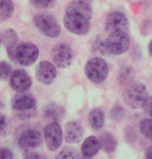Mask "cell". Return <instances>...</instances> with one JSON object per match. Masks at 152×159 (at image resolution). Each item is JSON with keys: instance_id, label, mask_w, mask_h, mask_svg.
<instances>
[{"instance_id": "cell-26", "label": "cell", "mask_w": 152, "mask_h": 159, "mask_svg": "<svg viewBox=\"0 0 152 159\" xmlns=\"http://www.w3.org/2000/svg\"><path fill=\"white\" fill-rule=\"evenodd\" d=\"M12 67L5 61H0V80L7 79L12 75Z\"/></svg>"}, {"instance_id": "cell-34", "label": "cell", "mask_w": 152, "mask_h": 159, "mask_svg": "<svg viewBox=\"0 0 152 159\" xmlns=\"http://www.w3.org/2000/svg\"><path fill=\"white\" fill-rule=\"evenodd\" d=\"M1 42H2V41H1V37H0V44H1Z\"/></svg>"}, {"instance_id": "cell-3", "label": "cell", "mask_w": 152, "mask_h": 159, "mask_svg": "<svg viewBox=\"0 0 152 159\" xmlns=\"http://www.w3.org/2000/svg\"><path fill=\"white\" fill-rule=\"evenodd\" d=\"M85 76L94 83H101L108 75V66L100 57H93L88 61L85 68Z\"/></svg>"}, {"instance_id": "cell-16", "label": "cell", "mask_w": 152, "mask_h": 159, "mask_svg": "<svg viewBox=\"0 0 152 159\" xmlns=\"http://www.w3.org/2000/svg\"><path fill=\"white\" fill-rule=\"evenodd\" d=\"M83 136L82 127L78 123L70 122L66 126V142L69 143H77Z\"/></svg>"}, {"instance_id": "cell-27", "label": "cell", "mask_w": 152, "mask_h": 159, "mask_svg": "<svg viewBox=\"0 0 152 159\" xmlns=\"http://www.w3.org/2000/svg\"><path fill=\"white\" fill-rule=\"evenodd\" d=\"M124 116V109L121 105H115L111 110V119L114 121H119L123 118Z\"/></svg>"}, {"instance_id": "cell-28", "label": "cell", "mask_w": 152, "mask_h": 159, "mask_svg": "<svg viewBox=\"0 0 152 159\" xmlns=\"http://www.w3.org/2000/svg\"><path fill=\"white\" fill-rule=\"evenodd\" d=\"M144 111L149 118L152 119V97H149L144 106Z\"/></svg>"}, {"instance_id": "cell-18", "label": "cell", "mask_w": 152, "mask_h": 159, "mask_svg": "<svg viewBox=\"0 0 152 159\" xmlns=\"http://www.w3.org/2000/svg\"><path fill=\"white\" fill-rule=\"evenodd\" d=\"M100 143L101 148L107 153H112L115 151L116 147H117V139L116 137L111 133H103L100 136Z\"/></svg>"}, {"instance_id": "cell-14", "label": "cell", "mask_w": 152, "mask_h": 159, "mask_svg": "<svg viewBox=\"0 0 152 159\" xmlns=\"http://www.w3.org/2000/svg\"><path fill=\"white\" fill-rule=\"evenodd\" d=\"M0 37H1L2 43H3L4 46L7 47L8 55H10V57L14 61L15 50H16L18 41H19L18 34H16V31H15L14 29H5L4 31L1 32Z\"/></svg>"}, {"instance_id": "cell-29", "label": "cell", "mask_w": 152, "mask_h": 159, "mask_svg": "<svg viewBox=\"0 0 152 159\" xmlns=\"http://www.w3.org/2000/svg\"><path fill=\"white\" fill-rule=\"evenodd\" d=\"M0 159H14V155L8 149H0Z\"/></svg>"}, {"instance_id": "cell-9", "label": "cell", "mask_w": 152, "mask_h": 159, "mask_svg": "<svg viewBox=\"0 0 152 159\" xmlns=\"http://www.w3.org/2000/svg\"><path fill=\"white\" fill-rule=\"evenodd\" d=\"M51 56L53 59L54 65H56L59 68H68L72 64L74 58L73 50L69 45L61 43L55 45L52 48Z\"/></svg>"}, {"instance_id": "cell-12", "label": "cell", "mask_w": 152, "mask_h": 159, "mask_svg": "<svg viewBox=\"0 0 152 159\" xmlns=\"http://www.w3.org/2000/svg\"><path fill=\"white\" fill-rule=\"evenodd\" d=\"M10 83L14 91L24 94L25 92H27L31 88L32 81L30 76L27 74V72L18 69V70H15L12 73L10 78Z\"/></svg>"}, {"instance_id": "cell-5", "label": "cell", "mask_w": 152, "mask_h": 159, "mask_svg": "<svg viewBox=\"0 0 152 159\" xmlns=\"http://www.w3.org/2000/svg\"><path fill=\"white\" fill-rule=\"evenodd\" d=\"M39 56V49L35 44L24 42L18 45L15 50L14 61L24 67L34 65Z\"/></svg>"}, {"instance_id": "cell-32", "label": "cell", "mask_w": 152, "mask_h": 159, "mask_svg": "<svg viewBox=\"0 0 152 159\" xmlns=\"http://www.w3.org/2000/svg\"><path fill=\"white\" fill-rule=\"evenodd\" d=\"M148 52H149V55L152 57V40L150 41V43L148 45Z\"/></svg>"}, {"instance_id": "cell-19", "label": "cell", "mask_w": 152, "mask_h": 159, "mask_svg": "<svg viewBox=\"0 0 152 159\" xmlns=\"http://www.w3.org/2000/svg\"><path fill=\"white\" fill-rule=\"evenodd\" d=\"M91 127L95 130H99L104 125V113L101 109H93L89 116Z\"/></svg>"}, {"instance_id": "cell-33", "label": "cell", "mask_w": 152, "mask_h": 159, "mask_svg": "<svg viewBox=\"0 0 152 159\" xmlns=\"http://www.w3.org/2000/svg\"><path fill=\"white\" fill-rule=\"evenodd\" d=\"M77 159H88V158H85V157H83V156H82V155H80V156H79V157H78V158H77Z\"/></svg>"}, {"instance_id": "cell-31", "label": "cell", "mask_w": 152, "mask_h": 159, "mask_svg": "<svg viewBox=\"0 0 152 159\" xmlns=\"http://www.w3.org/2000/svg\"><path fill=\"white\" fill-rule=\"evenodd\" d=\"M145 157H146V159H152V146H150L149 148H147V150H146Z\"/></svg>"}, {"instance_id": "cell-1", "label": "cell", "mask_w": 152, "mask_h": 159, "mask_svg": "<svg viewBox=\"0 0 152 159\" xmlns=\"http://www.w3.org/2000/svg\"><path fill=\"white\" fill-rule=\"evenodd\" d=\"M92 7L82 0H74L66 7L64 25L68 31L77 35L86 34L91 27Z\"/></svg>"}, {"instance_id": "cell-24", "label": "cell", "mask_w": 152, "mask_h": 159, "mask_svg": "<svg viewBox=\"0 0 152 159\" xmlns=\"http://www.w3.org/2000/svg\"><path fill=\"white\" fill-rule=\"evenodd\" d=\"M12 125L7 116L0 115V137H5L11 133Z\"/></svg>"}, {"instance_id": "cell-21", "label": "cell", "mask_w": 152, "mask_h": 159, "mask_svg": "<svg viewBox=\"0 0 152 159\" xmlns=\"http://www.w3.org/2000/svg\"><path fill=\"white\" fill-rule=\"evenodd\" d=\"M92 51L96 55H105L108 53L106 42L101 38H96L92 43Z\"/></svg>"}, {"instance_id": "cell-11", "label": "cell", "mask_w": 152, "mask_h": 159, "mask_svg": "<svg viewBox=\"0 0 152 159\" xmlns=\"http://www.w3.org/2000/svg\"><path fill=\"white\" fill-rule=\"evenodd\" d=\"M44 137L50 151H55L61 147L62 143V130L58 122L49 123L44 128Z\"/></svg>"}, {"instance_id": "cell-15", "label": "cell", "mask_w": 152, "mask_h": 159, "mask_svg": "<svg viewBox=\"0 0 152 159\" xmlns=\"http://www.w3.org/2000/svg\"><path fill=\"white\" fill-rule=\"evenodd\" d=\"M101 148L100 140L96 136H90L83 140L81 145V155L85 158L91 159L98 153Z\"/></svg>"}, {"instance_id": "cell-23", "label": "cell", "mask_w": 152, "mask_h": 159, "mask_svg": "<svg viewBox=\"0 0 152 159\" xmlns=\"http://www.w3.org/2000/svg\"><path fill=\"white\" fill-rule=\"evenodd\" d=\"M140 130L142 134L152 140V119H144L140 123Z\"/></svg>"}, {"instance_id": "cell-30", "label": "cell", "mask_w": 152, "mask_h": 159, "mask_svg": "<svg viewBox=\"0 0 152 159\" xmlns=\"http://www.w3.org/2000/svg\"><path fill=\"white\" fill-rule=\"evenodd\" d=\"M24 159H47L45 156L39 154L37 152H26Z\"/></svg>"}, {"instance_id": "cell-8", "label": "cell", "mask_w": 152, "mask_h": 159, "mask_svg": "<svg viewBox=\"0 0 152 159\" xmlns=\"http://www.w3.org/2000/svg\"><path fill=\"white\" fill-rule=\"evenodd\" d=\"M104 28L108 34H116V32H128L129 21L121 11H112L111 14L107 15Z\"/></svg>"}, {"instance_id": "cell-7", "label": "cell", "mask_w": 152, "mask_h": 159, "mask_svg": "<svg viewBox=\"0 0 152 159\" xmlns=\"http://www.w3.org/2000/svg\"><path fill=\"white\" fill-rule=\"evenodd\" d=\"M108 53L114 55H120L126 52L130 46V38L128 32H116L109 34L105 40Z\"/></svg>"}, {"instance_id": "cell-4", "label": "cell", "mask_w": 152, "mask_h": 159, "mask_svg": "<svg viewBox=\"0 0 152 159\" xmlns=\"http://www.w3.org/2000/svg\"><path fill=\"white\" fill-rule=\"evenodd\" d=\"M34 22L39 30L48 38H58L61 34V27L58 21L50 14H37L34 18Z\"/></svg>"}, {"instance_id": "cell-10", "label": "cell", "mask_w": 152, "mask_h": 159, "mask_svg": "<svg viewBox=\"0 0 152 159\" xmlns=\"http://www.w3.org/2000/svg\"><path fill=\"white\" fill-rule=\"evenodd\" d=\"M42 135L35 129H26L20 134L18 139L19 148L24 152H31L42 145Z\"/></svg>"}, {"instance_id": "cell-20", "label": "cell", "mask_w": 152, "mask_h": 159, "mask_svg": "<svg viewBox=\"0 0 152 159\" xmlns=\"http://www.w3.org/2000/svg\"><path fill=\"white\" fill-rule=\"evenodd\" d=\"M14 8L12 0H0V21L10 19L14 13Z\"/></svg>"}, {"instance_id": "cell-17", "label": "cell", "mask_w": 152, "mask_h": 159, "mask_svg": "<svg viewBox=\"0 0 152 159\" xmlns=\"http://www.w3.org/2000/svg\"><path fill=\"white\" fill-rule=\"evenodd\" d=\"M44 115L47 119L53 120L54 122L58 121L62 118L64 115V108L62 106H59L58 104H49L44 108Z\"/></svg>"}, {"instance_id": "cell-2", "label": "cell", "mask_w": 152, "mask_h": 159, "mask_svg": "<svg viewBox=\"0 0 152 159\" xmlns=\"http://www.w3.org/2000/svg\"><path fill=\"white\" fill-rule=\"evenodd\" d=\"M148 98L147 89L140 82L129 83L123 93L125 104L132 109H139L144 107Z\"/></svg>"}, {"instance_id": "cell-6", "label": "cell", "mask_w": 152, "mask_h": 159, "mask_svg": "<svg viewBox=\"0 0 152 159\" xmlns=\"http://www.w3.org/2000/svg\"><path fill=\"white\" fill-rule=\"evenodd\" d=\"M13 109L18 113V116L22 119H28L35 112L37 107V102L35 98L30 95H17L12 101Z\"/></svg>"}, {"instance_id": "cell-22", "label": "cell", "mask_w": 152, "mask_h": 159, "mask_svg": "<svg viewBox=\"0 0 152 159\" xmlns=\"http://www.w3.org/2000/svg\"><path fill=\"white\" fill-rule=\"evenodd\" d=\"M80 154L74 148L66 147L62 151H61L55 157V159H77Z\"/></svg>"}, {"instance_id": "cell-25", "label": "cell", "mask_w": 152, "mask_h": 159, "mask_svg": "<svg viewBox=\"0 0 152 159\" xmlns=\"http://www.w3.org/2000/svg\"><path fill=\"white\" fill-rule=\"evenodd\" d=\"M30 3L35 8H50L55 4V0H30Z\"/></svg>"}, {"instance_id": "cell-13", "label": "cell", "mask_w": 152, "mask_h": 159, "mask_svg": "<svg viewBox=\"0 0 152 159\" xmlns=\"http://www.w3.org/2000/svg\"><path fill=\"white\" fill-rule=\"evenodd\" d=\"M35 76L42 84H51L56 77V69L54 65L46 61H41L35 69Z\"/></svg>"}]
</instances>
